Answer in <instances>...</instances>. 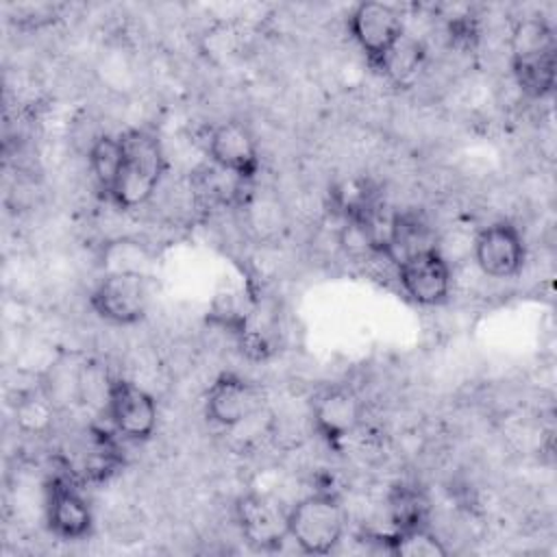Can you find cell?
<instances>
[{"label": "cell", "instance_id": "15", "mask_svg": "<svg viewBox=\"0 0 557 557\" xmlns=\"http://www.w3.org/2000/svg\"><path fill=\"white\" fill-rule=\"evenodd\" d=\"M331 207L344 218V222H359L381 207V198L372 181L350 176L331 187Z\"/></svg>", "mask_w": 557, "mask_h": 557}, {"label": "cell", "instance_id": "14", "mask_svg": "<svg viewBox=\"0 0 557 557\" xmlns=\"http://www.w3.org/2000/svg\"><path fill=\"white\" fill-rule=\"evenodd\" d=\"M435 231L416 213H394L385 257L396 265L426 248H435Z\"/></svg>", "mask_w": 557, "mask_h": 557}, {"label": "cell", "instance_id": "1", "mask_svg": "<svg viewBox=\"0 0 557 557\" xmlns=\"http://www.w3.org/2000/svg\"><path fill=\"white\" fill-rule=\"evenodd\" d=\"M511 74L529 98H544L555 87L557 41L544 17L531 15L513 24L509 37Z\"/></svg>", "mask_w": 557, "mask_h": 557}, {"label": "cell", "instance_id": "2", "mask_svg": "<svg viewBox=\"0 0 557 557\" xmlns=\"http://www.w3.org/2000/svg\"><path fill=\"white\" fill-rule=\"evenodd\" d=\"M122 165L109 200L120 209H137L146 205L157 191L165 172V154L161 141L139 128L120 135Z\"/></svg>", "mask_w": 557, "mask_h": 557}, {"label": "cell", "instance_id": "20", "mask_svg": "<svg viewBox=\"0 0 557 557\" xmlns=\"http://www.w3.org/2000/svg\"><path fill=\"white\" fill-rule=\"evenodd\" d=\"M424 63V48L420 41L405 37L396 44V48L389 52V57L385 59L381 72L392 78L396 85L405 87V85H411L420 72Z\"/></svg>", "mask_w": 557, "mask_h": 557}, {"label": "cell", "instance_id": "3", "mask_svg": "<svg viewBox=\"0 0 557 557\" xmlns=\"http://www.w3.org/2000/svg\"><path fill=\"white\" fill-rule=\"evenodd\" d=\"M287 531L307 555L333 553L346 531V509L331 490H315L287 509Z\"/></svg>", "mask_w": 557, "mask_h": 557}, {"label": "cell", "instance_id": "16", "mask_svg": "<svg viewBox=\"0 0 557 557\" xmlns=\"http://www.w3.org/2000/svg\"><path fill=\"white\" fill-rule=\"evenodd\" d=\"M387 516L392 531L429 524V498L413 483H396L387 492Z\"/></svg>", "mask_w": 557, "mask_h": 557}, {"label": "cell", "instance_id": "7", "mask_svg": "<svg viewBox=\"0 0 557 557\" xmlns=\"http://www.w3.org/2000/svg\"><path fill=\"white\" fill-rule=\"evenodd\" d=\"M263 403L265 396L257 383L235 372H222L205 394V416L215 426L235 429L255 418Z\"/></svg>", "mask_w": 557, "mask_h": 557}, {"label": "cell", "instance_id": "9", "mask_svg": "<svg viewBox=\"0 0 557 557\" xmlns=\"http://www.w3.org/2000/svg\"><path fill=\"white\" fill-rule=\"evenodd\" d=\"M235 522L248 546L261 553L278 550L289 537L287 509L270 496L250 492L235 503Z\"/></svg>", "mask_w": 557, "mask_h": 557}, {"label": "cell", "instance_id": "11", "mask_svg": "<svg viewBox=\"0 0 557 557\" xmlns=\"http://www.w3.org/2000/svg\"><path fill=\"white\" fill-rule=\"evenodd\" d=\"M209 157L218 170L244 183H252L261 168L257 139L239 120H224L211 128Z\"/></svg>", "mask_w": 557, "mask_h": 557}, {"label": "cell", "instance_id": "5", "mask_svg": "<svg viewBox=\"0 0 557 557\" xmlns=\"http://www.w3.org/2000/svg\"><path fill=\"white\" fill-rule=\"evenodd\" d=\"M46 524L65 542L85 540L94 531V511L67 463L65 472H54L46 481Z\"/></svg>", "mask_w": 557, "mask_h": 557}, {"label": "cell", "instance_id": "13", "mask_svg": "<svg viewBox=\"0 0 557 557\" xmlns=\"http://www.w3.org/2000/svg\"><path fill=\"white\" fill-rule=\"evenodd\" d=\"M363 405L348 385H329L311 400V420L315 433L331 446L342 444L359 426Z\"/></svg>", "mask_w": 557, "mask_h": 557}, {"label": "cell", "instance_id": "6", "mask_svg": "<svg viewBox=\"0 0 557 557\" xmlns=\"http://www.w3.org/2000/svg\"><path fill=\"white\" fill-rule=\"evenodd\" d=\"M348 30L368 63L381 72L385 59L405 37L403 15L385 2H359L348 15Z\"/></svg>", "mask_w": 557, "mask_h": 557}, {"label": "cell", "instance_id": "4", "mask_svg": "<svg viewBox=\"0 0 557 557\" xmlns=\"http://www.w3.org/2000/svg\"><path fill=\"white\" fill-rule=\"evenodd\" d=\"M146 274L104 272L89 294L94 313L111 324L131 326L146 318L150 305V285Z\"/></svg>", "mask_w": 557, "mask_h": 557}, {"label": "cell", "instance_id": "19", "mask_svg": "<svg viewBox=\"0 0 557 557\" xmlns=\"http://www.w3.org/2000/svg\"><path fill=\"white\" fill-rule=\"evenodd\" d=\"M242 209H246L248 226L259 239L276 237L285 226L283 205L270 191H250L242 196Z\"/></svg>", "mask_w": 557, "mask_h": 557}, {"label": "cell", "instance_id": "18", "mask_svg": "<svg viewBox=\"0 0 557 557\" xmlns=\"http://www.w3.org/2000/svg\"><path fill=\"white\" fill-rule=\"evenodd\" d=\"M89 172L96 187L109 198L122 165V141L120 135H100L89 146Z\"/></svg>", "mask_w": 557, "mask_h": 557}, {"label": "cell", "instance_id": "8", "mask_svg": "<svg viewBox=\"0 0 557 557\" xmlns=\"http://www.w3.org/2000/svg\"><path fill=\"white\" fill-rule=\"evenodd\" d=\"M113 431L131 442H146L157 429V403L139 385L126 379H111L104 407Z\"/></svg>", "mask_w": 557, "mask_h": 557}, {"label": "cell", "instance_id": "17", "mask_svg": "<svg viewBox=\"0 0 557 557\" xmlns=\"http://www.w3.org/2000/svg\"><path fill=\"white\" fill-rule=\"evenodd\" d=\"M383 548L400 557H444L448 550L429 524L379 535Z\"/></svg>", "mask_w": 557, "mask_h": 557}, {"label": "cell", "instance_id": "10", "mask_svg": "<svg viewBox=\"0 0 557 557\" xmlns=\"http://www.w3.org/2000/svg\"><path fill=\"white\" fill-rule=\"evenodd\" d=\"M472 252L481 272L492 278H511L527 261L524 237L509 220L483 226L472 242Z\"/></svg>", "mask_w": 557, "mask_h": 557}, {"label": "cell", "instance_id": "12", "mask_svg": "<svg viewBox=\"0 0 557 557\" xmlns=\"http://www.w3.org/2000/svg\"><path fill=\"white\" fill-rule=\"evenodd\" d=\"M396 268L398 283L413 302L435 307L448 298L453 283L450 263L437 246L403 259Z\"/></svg>", "mask_w": 557, "mask_h": 557}, {"label": "cell", "instance_id": "21", "mask_svg": "<svg viewBox=\"0 0 557 557\" xmlns=\"http://www.w3.org/2000/svg\"><path fill=\"white\" fill-rule=\"evenodd\" d=\"M104 272H137L148 276L150 257L139 242L117 239L104 250Z\"/></svg>", "mask_w": 557, "mask_h": 557}]
</instances>
